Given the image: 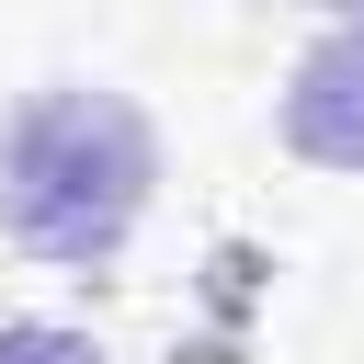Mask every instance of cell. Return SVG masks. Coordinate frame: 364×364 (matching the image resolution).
<instances>
[{
	"label": "cell",
	"instance_id": "cell-2",
	"mask_svg": "<svg viewBox=\"0 0 364 364\" xmlns=\"http://www.w3.org/2000/svg\"><path fill=\"white\" fill-rule=\"evenodd\" d=\"M284 148H296V159H318V171H364V11L296 57Z\"/></svg>",
	"mask_w": 364,
	"mask_h": 364
},
{
	"label": "cell",
	"instance_id": "cell-3",
	"mask_svg": "<svg viewBox=\"0 0 364 364\" xmlns=\"http://www.w3.org/2000/svg\"><path fill=\"white\" fill-rule=\"evenodd\" d=\"M0 364H102L80 330H57V318H11L0 330Z\"/></svg>",
	"mask_w": 364,
	"mask_h": 364
},
{
	"label": "cell",
	"instance_id": "cell-1",
	"mask_svg": "<svg viewBox=\"0 0 364 364\" xmlns=\"http://www.w3.org/2000/svg\"><path fill=\"white\" fill-rule=\"evenodd\" d=\"M148 182H159V136L102 80H46L0 114V228L57 273H102L136 239Z\"/></svg>",
	"mask_w": 364,
	"mask_h": 364
}]
</instances>
